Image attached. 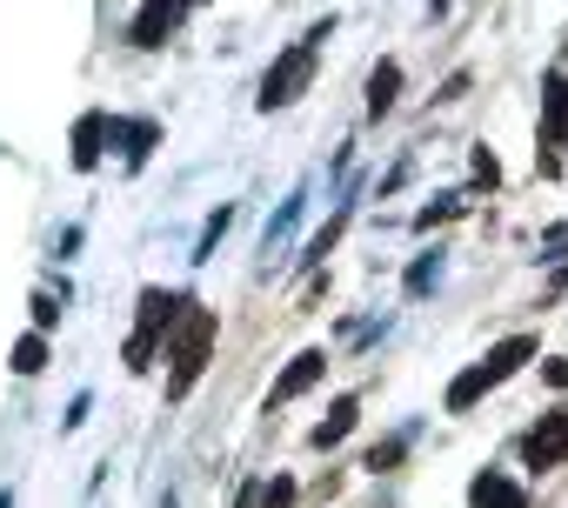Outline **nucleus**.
Segmentation results:
<instances>
[{
    "instance_id": "nucleus-1",
    "label": "nucleus",
    "mask_w": 568,
    "mask_h": 508,
    "mask_svg": "<svg viewBox=\"0 0 568 508\" xmlns=\"http://www.w3.org/2000/svg\"><path fill=\"white\" fill-rule=\"evenodd\" d=\"M528 355H535V335H508V342H495L475 368H462V375L448 382V415H468V408H475L488 388H501V382H508Z\"/></svg>"
},
{
    "instance_id": "nucleus-2",
    "label": "nucleus",
    "mask_w": 568,
    "mask_h": 508,
    "mask_svg": "<svg viewBox=\"0 0 568 508\" xmlns=\"http://www.w3.org/2000/svg\"><path fill=\"white\" fill-rule=\"evenodd\" d=\"M214 308H181V328H168V362H174V375H168V395L181 402L194 382H201V368H207V348H214Z\"/></svg>"
},
{
    "instance_id": "nucleus-3",
    "label": "nucleus",
    "mask_w": 568,
    "mask_h": 508,
    "mask_svg": "<svg viewBox=\"0 0 568 508\" xmlns=\"http://www.w3.org/2000/svg\"><path fill=\"white\" fill-rule=\"evenodd\" d=\"M328 34H335V14H328V21H315V28H308V41H295L288 54H281V61L261 74V108H267V114L308 94V81H315V48H322Z\"/></svg>"
},
{
    "instance_id": "nucleus-4",
    "label": "nucleus",
    "mask_w": 568,
    "mask_h": 508,
    "mask_svg": "<svg viewBox=\"0 0 568 508\" xmlns=\"http://www.w3.org/2000/svg\"><path fill=\"white\" fill-rule=\"evenodd\" d=\"M181 308H187L181 295H168V288H141V328L128 335V368H134V375L154 362V348L168 342V328L181 322Z\"/></svg>"
},
{
    "instance_id": "nucleus-5",
    "label": "nucleus",
    "mask_w": 568,
    "mask_h": 508,
    "mask_svg": "<svg viewBox=\"0 0 568 508\" xmlns=\"http://www.w3.org/2000/svg\"><path fill=\"white\" fill-rule=\"evenodd\" d=\"M521 461H528V468H555V461H568V408L541 415V421L521 435Z\"/></svg>"
},
{
    "instance_id": "nucleus-6",
    "label": "nucleus",
    "mask_w": 568,
    "mask_h": 508,
    "mask_svg": "<svg viewBox=\"0 0 568 508\" xmlns=\"http://www.w3.org/2000/svg\"><path fill=\"white\" fill-rule=\"evenodd\" d=\"M181 8H187V0H141V14H134V28H128V41H134V48H161V41L174 34V21H181Z\"/></svg>"
},
{
    "instance_id": "nucleus-7",
    "label": "nucleus",
    "mask_w": 568,
    "mask_h": 508,
    "mask_svg": "<svg viewBox=\"0 0 568 508\" xmlns=\"http://www.w3.org/2000/svg\"><path fill=\"white\" fill-rule=\"evenodd\" d=\"M322 375H328V355H322V348H302V355H295L288 368L274 375V395H267V402H295V395H308V388H315Z\"/></svg>"
},
{
    "instance_id": "nucleus-8",
    "label": "nucleus",
    "mask_w": 568,
    "mask_h": 508,
    "mask_svg": "<svg viewBox=\"0 0 568 508\" xmlns=\"http://www.w3.org/2000/svg\"><path fill=\"white\" fill-rule=\"evenodd\" d=\"M108 134H114V121H108L101 108L74 121V167H81V174H94V167H101V154H108Z\"/></svg>"
},
{
    "instance_id": "nucleus-9",
    "label": "nucleus",
    "mask_w": 568,
    "mask_h": 508,
    "mask_svg": "<svg viewBox=\"0 0 568 508\" xmlns=\"http://www.w3.org/2000/svg\"><path fill=\"white\" fill-rule=\"evenodd\" d=\"M468 501H475V508H521V488H515L508 475H495V468H488V475H475V481H468Z\"/></svg>"
},
{
    "instance_id": "nucleus-10",
    "label": "nucleus",
    "mask_w": 568,
    "mask_h": 508,
    "mask_svg": "<svg viewBox=\"0 0 568 508\" xmlns=\"http://www.w3.org/2000/svg\"><path fill=\"white\" fill-rule=\"evenodd\" d=\"M541 114H548V141H568V74H548L541 81Z\"/></svg>"
},
{
    "instance_id": "nucleus-11",
    "label": "nucleus",
    "mask_w": 568,
    "mask_h": 508,
    "mask_svg": "<svg viewBox=\"0 0 568 508\" xmlns=\"http://www.w3.org/2000/svg\"><path fill=\"white\" fill-rule=\"evenodd\" d=\"M355 415H362V402H355V395H342V402L328 408V421H315V435H308V441H315V448H335V441H348Z\"/></svg>"
},
{
    "instance_id": "nucleus-12",
    "label": "nucleus",
    "mask_w": 568,
    "mask_h": 508,
    "mask_svg": "<svg viewBox=\"0 0 568 508\" xmlns=\"http://www.w3.org/2000/svg\"><path fill=\"white\" fill-rule=\"evenodd\" d=\"M395 94H402V68H395V61H382V68L368 74V114L382 121V114L395 108Z\"/></svg>"
},
{
    "instance_id": "nucleus-13",
    "label": "nucleus",
    "mask_w": 568,
    "mask_h": 508,
    "mask_svg": "<svg viewBox=\"0 0 568 508\" xmlns=\"http://www.w3.org/2000/svg\"><path fill=\"white\" fill-rule=\"evenodd\" d=\"M154 121H114V141H128V167H141L148 161V148H154Z\"/></svg>"
},
{
    "instance_id": "nucleus-14",
    "label": "nucleus",
    "mask_w": 568,
    "mask_h": 508,
    "mask_svg": "<svg viewBox=\"0 0 568 508\" xmlns=\"http://www.w3.org/2000/svg\"><path fill=\"white\" fill-rule=\"evenodd\" d=\"M48 368V342L41 335H21L14 342V375H41Z\"/></svg>"
},
{
    "instance_id": "nucleus-15",
    "label": "nucleus",
    "mask_w": 568,
    "mask_h": 508,
    "mask_svg": "<svg viewBox=\"0 0 568 508\" xmlns=\"http://www.w3.org/2000/svg\"><path fill=\"white\" fill-rule=\"evenodd\" d=\"M227 221H234V207H214V214H207V227H201V241H194V262H207V254H214V241L227 234Z\"/></svg>"
},
{
    "instance_id": "nucleus-16",
    "label": "nucleus",
    "mask_w": 568,
    "mask_h": 508,
    "mask_svg": "<svg viewBox=\"0 0 568 508\" xmlns=\"http://www.w3.org/2000/svg\"><path fill=\"white\" fill-rule=\"evenodd\" d=\"M342 227H348V214H335V221H328V227H322V234L308 241V262H322V254H328V247L342 241Z\"/></svg>"
},
{
    "instance_id": "nucleus-17",
    "label": "nucleus",
    "mask_w": 568,
    "mask_h": 508,
    "mask_svg": "<svg viewBox=\"0 0 568 508\" xmlns=\"http://www.w3.org/2000/svg\"><path fill=\"white\" fill-rule=\"evenodd\" d=\"M288 501H295V481H288V475H274V481L261 488V508H288Z\"/></svg>"
},
{
    "instance_id": "nucleus-18",
    "label": "nucleus",
    "mask_w": 568,
    "mask_h": 508,
    "mask_svg": "<svg viewBox=\"0 0 568 508\" xmlns=\"http://www.w3.org/2000/svg\"><path fill=\"white\" fill-rule=\"evenodd\" d=\"M435 275H442V262H415V268H408V295H428Z\"/></svg>"
},
{
    "instance_id": "nucleus-19",
    "label": "nucleus",
    "mask_w": 568,
    "mask_h": 508,
    "mask_svg": "<svg viewBox=\"0 0 568 508\" xmlns=\"http://www.w3.org/2000/svg\"><path fill=\"white\" fill-rule=\"evenodd\" d=\"M61 322V302L54 295H34V328H54Z\"/></svg>"
},
{
    "instance_id": "nucleus-20",
    "label": "nucleus",
    "mask_w": 568,
    "mask_h": 508,
    "mask_svg": "<svg viewBox=\"0 0 568 508\" xmlns=\"http://www.w3.org/2000/svg\"><path fill=\"white\" fill-rule=\"evenodd\" d=\"M402 448H408L402 435H395V441H382V448H368V468H388V461H402Z\"/></svg>"
},
{
    "instance_id": "nucleus-21",
    "label": "nucleus",
    "mask_w": 568,
    "mask_h": 508,
    "mask_svg": "<svg viewBox=\"0 0 568 508\" xmlns=\"http://www.w3.org/2000/svg\"><path fill=\"white\" fill-rule=\"evenodd\" d=\"M475 174H481V181H488V187H495V181H501V167H495V154H488V148H475Z\"/></svg>"
},
{
    "instance_id": "nucleus-22",
    "label": "nucleus",
    "mask_w": 568,
    "mask_h": 508,
    "mask_svg": "<svg viewBox=\"0 0 568 508\" xmlns=\"http://www.w3.org/2000/svg\"><path fill=\"white\" fill-rule=\"evenodd\" d=\"M462 94H468V74H448V81H442V94H435V101H462Z\"/></svg>"
},
{
    "instance_id": "nucleus-23",
    "label": "nucleus",
    "mask_w": 568,
    "mask_h": 508,
    "mask_svg": "<svg viewBox=\"0 0 568 508\" xmlns=\"http://www.w3.org/2000/svg\"><path fill=\"white\" fill-rule=\"evenodd\" d=\"M0 508H14V495H8V488H0Z\"/></svg>"
},
{
    "instance_id": "nucleus-24",
    "label": "nucleus",
    "mask_w": 568,
    "mask_h": 508,
    "mask_svg": "<svg viewBox=\"0 0 568 508\" xmlns=\"http://www.w3.org/2000/svg\"><path fill=\"white\" fill-rule=\"evenodd\" d=\"M428 8H435V14H442V8H448V0H428Z\"/></svg>"
},
{
    "instance_id": "nucleus-25",
    "label": "nucleus",
    "mask_w": 568,
    "mask_h": 508,
    "mask_svg": "<svg viewBox=\"0 0 568 508\" xmlns=\"http://www.w3.org/2000/svg\"><path fill=\"white\" fill-rule=\"evenodd\" d=\"M187 8H194V0H187Z\"/></svg>"
}]
</instances>
